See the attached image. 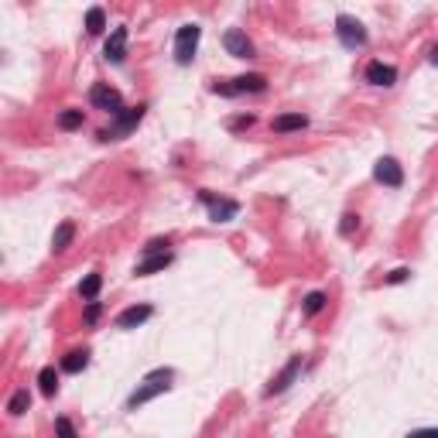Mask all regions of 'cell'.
Here are the masks:
<instances>
[{"label":"cell","mask_w":438,"mask_h":438,"mask_svg":"<svg viewBox=\"0 0 438 438\" xmlns=\"http://www.w3.org/2000/svg\"><path fill=\"white\" fill-rule=\"evenodd\" d=\"M172 377H175L172 370H155V373H148V377H144V384L130 394L127 411H137L141 404H148V401H155L157 394H165V390L172 387Z\"/></svg>","instance_id":"obj_1"},{"label":"cell","mask_w":438,"mask_h":438,"mask_svg":"<svg viewBox=\"0 0 438 438\" xmlns=\"http://www.w3.org/2000/svg\"><path fill=\"white\" fill-rule=\"evenodd\" d=\"M199 38H202V27H199V25L179 27V34H175V58H179V65H188V62L195 58Z\"/></svg>","instance_id":"obj_2"},{"label":"cell","mask_w":438,"mask_h":438,"mask_svg":"<svg viewBox=\"0 0 438 438\" xmlns=\"http://www.w3.org/2000/svg\"><path fill=\"white\" fill-rule=\"evenodd\" d=\"M335 34H339V41H342L346 49H363V45H366V27H363L356 18H349V14H339V18H335Z\"/></svg>","instance_id":"obj_3"},{"label":"cell","mask_w":438,"mask_h":438,"mask_svg":"<svg viewBox=\"0 0 438 438\" xmlns=\"http://www.w3.org/2000/svg\"><path fill=\"white\" fill-rule=\"evenodd\" d=\"M89 103L96 106V110H106V113H124L127 106H124V96L113 89V86H106V82H96L93 89H89Z\"/></svg>","instance_id":"obj_4"},{"label":"cell","mask_w":438,"mask_h":438,"mask_svg":"<svg viewBox=\"0 0 438 438\" xmlns=\"http://www.w3.org/2000/svg\"><path fill=\"white\" fill-rule=\"evenodd\" d=\"M141 117H144V106H130V110H124V113H117V120L110 124V127L100 134L103 141H117V137H127L130 130L141 124Z\"/></svg>","instance_id":"obj_5"},{"label":"cell","mask_w":438,"mask_h":438,"mask_svg":"<svg viewBox=\"0 0 438 438\" xmlns=\"http://www.w3.org/2000/svg\"><path fill=\"white\" fill-rule=\"evenodd\" d=\"M199 199L209 206L212 223H230V219H236V212H240V202H233V199H216L212 192H202Z\"/></svg>","instance_id":"obj_6"},{"label":"cell","mask_w":438,"mask_h":438,"mask_svg":"<svg viewBox=\"0 0 438 438\" xmlns=\"http://www.w3.org/2000/svg\"><path fill=\"white\" fill-rule=\"evenodd\" d=\"M298 373H302V356H291V360H288V366H284L281 373H278V377H274V380L267 384V390H264V394H267V397H274V394H284L288 387L298 380Z\"/></svg>","instance_id":"obj_7"},{"label":"cell","mask_w":438,"mask_h":438,"mask_svg":"<svg viewBox=\"0 0 438 438\" xmlns=\"http://www.w3.org/2000/svg\"><path fill=\"white\" fill-rule=\"evenodd\" d=\"M223 45H226V52L233 58H254V41L240 31V27H230L226 34H223Z\"/></svg>","instance_id":"obj_8"},{"label":"cell","mask_w":438,"mask_h":438,"mask_svg":"<svg viewBox=\"0 0 438 438\" xmlns=\"http://www.w3.org/2000/svg\"><path fill=\"white\" fill-rule=\"evenodd\" d=\"M373 179L390 185V188H401V185H404V172H401V165H397L394 157H380L377 168H373Z\"/></svg>","instance_id":"obj_9"},{"label":"cell","mask_w":438,"mask_h":438,"mask_svg":"<svg viewBox=\"0 0 438 438\" xmlns=\"http://www.w3.org/2000/svg\"><path fill=\"white\" fill-rule=\"evenodd\" d=\"M151 315H155L151 305H130V309H124L117 315V329H137V326H144Z\"/></svg>","instance_id":"obj_10"},{"label":"cell","mask_w":438,"mask_h":438,"mask_svg":"<svg viewBox=\"0 0 438 438\" xmlns=\"http://www.w3.org/2000/svg\"><path fill=\"white\" fill-rule=\"evenodd\" d=\"M103 52L110 62H124V55H127V27H113V34L106 38Z\"/></svg>","instance_id":"obj_11"},{"label":"cell","mask_w":438,"mask_h":438,"mask_svg":"<svg viewBox=\"0 0 438 438\" xmlns=\"http://www.w3.org/2000/svg\"><path fill=\"white\" fill-rule=\"evenodd\" d=\"M366 82H373V86H394L397 82V69L384 65V62H370L366 65Z\"/></svg>","instance_id":"obj_12"},{"label":"cell","mask_w":438,"mask_h":438,"mask_svg":"<svg viewBox=\"0 0 438 438\" xmlns=\"http://www.w3.org/2000/svg\"><path fill=\"white\" fill-rule=\"evenodd\" d=\"M172 264V254H157V257H144L137 267H134V274L137 278H151V274H161L165 267Z\"/></svg>","instance_id":"obj_13"},{"label":"cell","mask_w":438,"mask_h":438,"mask_svg":"<svg viewBox=\"0 0 438 438\" xmlns=\"http://www.w3.org/2000/svg\"><path fill=\"white\" fill-rule=\"evenodd\" d=\"M302 127H309V117H302V113L274 117V130H278V134H291V130H302Z\"/></svg>","instance_id":"obj_14"},{"label":"cell","mask_w":438,"mask_h":438,"mask_svg":"<svg viewBox=\"0 0 438 438\" xmlns=\"http://www.w3.org/2000/svg\"><path fill=\"white\" fill-rule=\"evenodd\" d=\"M72 236H76V223H62L52 236V250L55 254H62V250H69V243H72Z\"/></svg>","instance_id":"obj_15"},{"label":"cell","mask_w":438,"mask_h":438,"mask_svg":"<svg viewBox=\"0 0 438 438\" xmlns=\"http://www.w3.org/2000/svg\"><path fill=\"white\" fill-rule=\"evenodd\" d=\"M86 363H89V349H72V353L62 360V370H65V373H79V370H86Z\"/></svg>","instance_id":"obj_16"},{"label":"cell","mask_w":438,"mask_h":438,"mask_svg":"<svg viewBox=\"0 0 438 438\" xmlns=\"http://www.w3.org/2000/svg\"><path fill=\"white\" fill-rule=\"evenodd\" d=\"M38 384H41V394H45V397H55V390H58V373H55V366H45V370L38 373Z\"/></svg>","instance_id":"obj_17"},{"label":"cell","mask_w":438,"mask_h":438,"mask_svg":"<svg viewBox=\"0 0 438 438\" xmlns=\"http://www.w3.org/2000/svg\"><path fill=\"white\" fill-rule=\"evenodd\" d=\"M103 27H106L103 7H89V14H86V31H89V34H103Z\"/></svg>","instance_id":"obj_18"},{"label":"cell","mask_w":438,"mask_h":438,"mask_svg":"<svg viewBox=\"0 0 438 438\" xmlns=\"http://www.w3.org/2000/svg\"><path fill=\"white\" fill-rule=\"evenodd\" d=\"M27 408H31V394H27V390H18V394L7 401V414H14V418H21Z\"/></svg>","instance_id":"obj_19"},{"label":"cell","mask_w":438,"mask_h":438,"mask_svg":"<svg viewBox=\"0 0 438 438\" xmlns=\"http://www.w3.org/2000/svg\"><path fill=\"white\" fill-rule=\"evenodd\" d=\"M100 288H103V278H100V274H89L86 281L79 284V295H82L86 302H93V298L100 295Z\"/></svg>","instance_id":"obj_20"},{"label":"cell","mask_w":438,"mask_h":438,"mask_svg":"<svg viewBox=\"0 0 438 438\" xmlns=\"http://www.w3.org/2000/svg\"><path fill=\"white\" fill-rule=\"evenodd\" d=\"M322 309H326V295H322V291H311L309 298H305V315H318Z\"/></svg>","instance_id":"obj_21"},{"label":"cell","mask_w":438,"mask_h":438,"mask_svg":"<svg viewBox=\"0 0 438 438\" xmlns=\"http://www.w3.org/2000/svg\"><path fill=\"white\" fill-rule=\"evenodd\" d=\"M82 124V110H65L62 117H58V127L62 130H72V127H79Z\"/></svg>","instance_id":"obj_22"},{"label":"cell","mask_w":438,"mask_h":438,"mask_svg":"<svg viewBox=\"0 0 438 438\" xmlns=\"http://www.w3.org/2000/svg\"><path fill=\"white\" fill-rule=\"evenodd\" d=\"M55 435H58V438H79L69 418H58V421H55Z\"/></svg>","instance_id":"obj_23"},{"label":"cell","mask_w":438,"mask_h":438,"mask_svg":"<svg viewBox=\"0 0 438 438\" xmlns=\"http://www.w3.org/2000/svg\"><path fill=\"white\" fill-rule=\"evenodd\" d=\"M168 247H172L168 240H151V243L144 247V257H157V254H168Z\"/></svg>","instance_id":"obj_24"},{"label":"cell","mask_w":438,"mask_h":438,"mask_svg":"<svg viewBox=\"0 0 438 438\" xmlns=\"http://www.w3.org/2000/svg\"><path fill=\"white\" fill-rule=\"evenodd\" d=\"M408 278H411V271H408V267H397V271H390L387 284H401V281H408Z\"/></svg>","instance_id":"obj_25"},{"label":"cell","mask_w":438,"mask_h":438,"mask_svg":"<svg viewBox=\"0 0 438 438\" xmlns=\"http://www.w3.org/2000/svg\"><path fill=\"white\" fill-rule=\"evenodd\" d=\"M408 438H438V428H418V432H411Z\"/></svg>","instance_id":"obj_26"},{"label":"cell","mask_w":438,"mask_h":438,"mask_svg":"<svg viewBox=\"0 0 438 438\" xmlns=\"http://www.w3.org/2000/svg\"><path fill=\"white\" fill-rule=\"evenodd\" d=\"M353 226H356V216H353V212H349V216H342V226H339V230L353 233Z\"/></svg>","instance_id":"obj_27"},{"label":"cell","mask_w":438,"mask_h":438,"mask_svg":"<svg viewBox=\"0 0 438 438\" xmlns=\"http://www.w3.org/2000/svg\"><path fill=\"white\" fill-rule=\"evenodd\" d=\"M96 315H100V305L93 302V305H89V311H86V318H89V322H96Z\"/></svg>","instance_id":"obj_28"},{"label":"cell","mask_w":438,"mask_h":438,"mask_svg":"<svg viewBox=\"0 0 438 438\" xmlns=\"http://www.w3.org/2000/svg\"><path fill=\"white\" fill-rule=\"evenodd\" d=\"M432 65H438V45L432 49Z\"/></svg>","instance_id":"obj_29"}]
</instances>
